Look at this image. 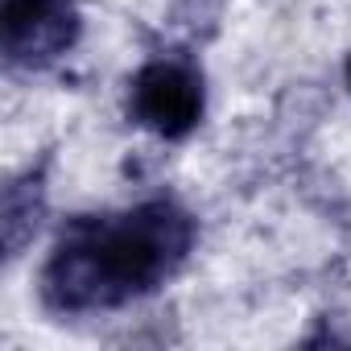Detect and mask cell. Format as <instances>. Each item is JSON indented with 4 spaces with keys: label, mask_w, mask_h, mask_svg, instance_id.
I'll list each match as a JSON object with an SVG mask.
<instances>
[{
    "label": "cell",
    "mask_w": 351,
    "mask_h": 351,
    "mask_svg": "<svg viewBox=\"0 0 351 351\" xmlns=\"http://www.w3.org/2000/svg\"><path fill=\"white\" fill-rule=\"evenodd\" d=\"M199 223L169 195L145 199L124 211L75 215L62 223L38 298L58 318L112 314L157 293L195 252Z\"/></svg>",
    "instance_id": "obj_1"
},
{
    "label": "cell",
    "mask_w": 351,
    "mask_h": 351,
    "mask_svg": "<svg viewBox=\"0 0 351 351\" xmlns=\"http://www.w3.org/2000/svg\"><path fill=\"white\" fill-rule=\"evenodd\" d=\"M207 112V79L191 54H157L128 79V120L161 141H186Z\"/></svg>",
    "instance_id": "obj_2"
},
{
    "label": "cell",
    "mask_w": 351,
    "mask_h": 351,
    "mask_svg": "<svg viewBox=\"0 0 351 351\" xmlns=\"http://www.w3.org/2000/svg\"><path fill=\"white\" fill-rule=\"evenodd\" d=\"M343 79H347V87H351V54H347V62H343Z\"/></svg>",
    "instance_id": "obj_5"
},
{
    "label": "cell",
    "mask_w": 351,
    "mask_h": 351,
    "mask_svg": "<svg viewBox=\"0 0 351 351\" xmlns=\"http://www.w3.org/2000/svg\"><path fill=\"white\" fill-rule=\"evenodd\" d=\"M83 17L75 0H5L0 50L13 71H50L75 50Z\"/></svg>",
    "instance_id": "obj_3"
},
{
    "label": "cell",
    "mask_w": 351,
    "mask_h": 351,
    "mask_svg": "<svg viewBox=\"0 0 351 351\" xmlns=\"http://www.w3.org/2000/svg\"><path fill=\"white\" fill-rule=\"evenodd\" d=\"M46 207V186L42 173H25V178H13L5 191V248L9 256H17L25 248V240L38 232V215Z\"/></svg>",
    "instance_id": "obj_4"
}]
</instances>
